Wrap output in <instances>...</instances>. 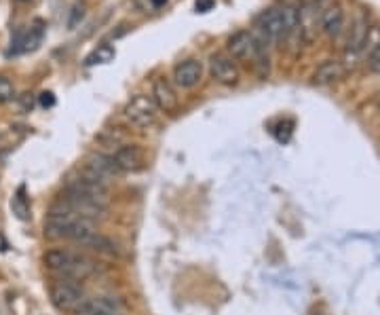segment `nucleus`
Instances as JSON below:
<instances>
[{"label":"nucleus","mask_w":380,"mask_h":315,"mask_svg":"<svg viewBox=\"0 0 380 315\" xmlns=\"http://www.w3.org/2000/svg\"><path fill=\"white\" fill-rule=\"evenodd\" d=\"M81 314H106V315H123V303L116 297H95L87 299L85 305L81 307Z\"/></svg>","instance_id":"dca6fc26"},{"label":"nucleus","mask_w":380,"mask_h":315,"mask_svg":"<svg viewBox=\"0 0 380 315\" xmlns=\"http://www.w3.org/2000/svg\"><path fill=\"white\" fill-rule=\"evenodd\" d=\"M213 4H216L213 0H196V2H194V9H196L199 13H207V11L213 9Z\"/></svg>","instance_id":"a878e982"},{"label":"nucleus","mask_w":380,"mask_h":315,"mask_svg":"<svg viewBox=\"0 0 380 315\" xmlns=\"http://www.w3.org/2000/svg\"><path fill=\"white\" fill-rule=\"evenodd\" d=\"M114 55H116L114 47L108 45V43H101V45H97L94 51L85 57V66H101V64H110V62L114 60Z\"/></svg>","instance_id":"4be33fe9"},{"label":"nucleus","mask_w":380,"mask_h":315,"mask_svg":"<svg viewBox=\"0 0 380 315\" xmlns=\"http://www.w3.org/2000/svg\"><path fill=\"white\" fill-rule=\"evenodd\" d=\"M49 297H51L53 307L57 311H64V314H79L81 307L87 301V297L81 290V286L74 284V282H68V280H62V282L53 284L49 288Z\"/></svg>","instance_id":"20e7f679"},{"label":"nucleus","mask_w":380,"mask_h":315,"mask_svg":"<svg viewBox=\"0 0 380 315\" xmlns=\"http://www.w3.org/2000/svg\"><path fill=\"white\" fill-rule=\"evenodd\" d=\"M83 176L108 184L110 180H114L116 176H121V170H118L116 163L112 161V155H101V153H97V155H91V157L85 161Z\"/></svg>","instance_id":"1a4fd4ad"},{"label":"nucleus","mask_w":380,"mask_h":315,"mask_svg":"<svg viewBox=\"0 0 380 315\" xmlns=\"http://www.w3.org/2000/svg\"><path fill=\"white\" fill-rule=\"evenodd\" d=\"M40 104L45 106H53L55 104V98H53V94L51 92H45V94H40Z\"/></svg>","instance_id":"bb28decb"},{"label":"nucleus","mask_w":380,"mask_h":315,"mask_svg":"<svg viewBox=\"0 0 380 315\" xmlns=\"http://www.w3.org/2000/svg\"><path fill=\"white\" fill-rule=\"evenodd\" d=\"M125 118L138 127V129H148L157 123V114H159V108L152 102L150 96H144V94H138L133 96L123 110Z\"/></svg>","instance_id":"39448f33"},{"label":"nucleus","mask_w":380,"mask_h":315,"mask_svg":"<svg viewBox=\"0 0 380 315\" xmlns=\"http://www.w3.org/2000/svg\"><path fill=\"white\" fill-rule=\"evenodd\" d=\"M155 6H163V4H167V0H150Z\"/></svg>","instance_id":"cd10ccee"},{"label":"nucleus","mask_w":380,"mask_h":315,"mask_svg":"<svg viewBox=\"0 0 380 315\" xmlns=\"http://www.w3.org/2000/svg\"><path fill=\"white\" fill-rule=\"evenodd\" d=\"M43 262L51 273H55L60 280H68V282H81V280H87L101 271V265L95 258L83 254V252L64 250V248L49 250L43 256Z\"/></svg>","instance_id":"f257e3e1"},{"label":"nucleus","mask_w":380,"mask_h":315,"mask_svg":"<svg viewBox=\"0 0 380 315\" xmlns=\"http://www.w3.org/2000/svg\"><path fill=\"white\" fill-rule=\"evenodd\" d=\"M81 245H85V248H89V250H95V252H99V254H108V256H116V254H118L116 243H114L112 239H108V237L99 235V233L89 235V237H87Z\"/></svg>","instance_id":"aec40b11"},{"label":"nucleus","mask_w":380,"mask_h":315,"mask_svg":"<svg viewBox=\"0 0 380 315\" xmlns=\"http://www.w3.org/2000/svg\"><path fill=\"white\" fill-rule=\"evenodd\" d=\"M203 79V64L199 60H184L174 68V83L180 89H192Z\"/></svg>","instance_id":"ddd939ff"},{"label":"nucleus","mask_w":380,"mask_h":315,"mask_svg":"<svg viewBox=\"0 0 380 315\" xmlns=\"http://www.w3.org/2000/svg\"><path fill=\"white\" fill-rule=\"evenodd\" d=\"M97 140L106 146H123V140H125V133L118 129V127H106L101 129V133L97 136Z\"/></svg>","instance_id":"5701e85b"},{"label":"nucleus","mask_w":380,"mask_h":315,"mask_svg":"<svg viewBox=\"0 0 380 315\" xmlns=\"http://www.w3.org/2000/svg\"><path fill=\"white\" fill-rule=\"evenodd\" d=\"M112 161L116 163V167L121 170V174H125V172H140L146 165V155L135 144H123V146H118L114 150Z\"/></svg>","instance_id":"9b49d317"},{"label":"nucleus","mask_w":380,"mask_h":315,"mask_svg":"<svg viewBox=\"0 0 380 315\" xmlns=\"http://www.w3.org/2000/svg\"><path fill=\"white\" fill-rule=\"evenodd\" d=\"M57 201H60L62 206H66L70 211H74L77 216L89 220V222L104 220L106 214H108V208H106V206H99V204H95L91 199H85V197L74 195V193H68V191H64Z\"/></svg>","instance_id":"0eeeda50"},{"label":"nucleus","mask_w":380,"mask_h":315,"mask_svg":"<svg viewBox=\"0 0 380 315\" xmlns=\"http://www.w3.org/2000/svg\"><path fill=\"white\" fill-rule=\"evenodd\" d=\"M209 74H211V79L216 83H220L224 87H233L241 79L237 62L230 55H224V53L211 55V60H209Z\"/></svg>","instance_id":"6e6552de"},{"label":"nucleus","mask_w":380,"mask_h":315,"mask_svg":"<svg viewBox=\"0 0 380 315\" xmlns=\"http://www.w3.org/2000/svg\"><path fill=\"white\" fill-rule=\"evenodd\" d=\"M152 102L157 104L159 110L163 112H176L178 106H180V98H178V92L176 87L167 81V79H157L155 81V87H152Z\"/></svg>","instance_id":"f8f14e48"},{"label":"nucleus","mask_w":380,"mask_h":315,"mask_svg":"<svg viewBox=\"0 0 380 315\" xmlns=\"http://www.w3.org/2000/svg\"><path fill=\"white\" fill-rule=\"evenodd\" d=\"M364 49H368V60H366L368 68L372 72H380V30H376V28L370 30L368 43H366Z\"/></svg>","instance_id":"412c9836"},{"label":"nucleus","mask_w":380,"mask_h":315,"mask_svg":"<svg viewBox=\"0 0 380 315\" xmlns=\"http://www.w3.org/2000/svg\"><path fill=\"white\" fill-rule=\"evenodd\" d=\"M81 315H106V314H81Z\"/></svg>","instance_id":"c85d7f7f"},{"label":"nucleus","mask_w":380,"mask_h":315,"mask_svg":"<svg viewBox=\"0 0 380 315\" xmlns=\"http://www.w3.org/2000/svg\"><path fill=\"white\" fill-rule=\"evenodd\" d=\"M40 40H43V28L30 26V28L17 32V36H15L13 43H11V51H9V55H11V53L17 55V53L34 51V49H38Z\"/></svg>","instance_id":"2eb2a0df"},{"label":"nucleus","mask_w":380,"mask_h":315,"mask_svg":"<svg viewBox=\"0 0 380 315\" xmlns=\"http://www.w3.org/2000/svg\"><path fill=\"white\" fill-rule=\"evenodd\" d=\"M321 30L330 38H336L345 30V13L338 4H334L321 13Z\"/></svg>","instance_id":"a211bd4d"},{"label":"nucleus","mask_w":380,"mask_h":315,"mask_svg":"<svg viewBox=\"0 0 380 315\" xmlns=\"http://www.w3.org/2000/svg\"><path fill=\"white\" fill-rule=\"evenodd\" d=\"M345 72H347V68L342 66V62H338V60H328V62H323V64L315 70L313 81H315L317 85H334V83H338V81L345 77Z\"/></svg>","instance_id":"f3484780"},{"label":"nucleus","mask_w":380,"mask_h":315,"mask_svg":"<svg viewBox=\"0 0 380 315\" xmlns=\"http://www.w3.org/2000/svg\"><path fill=\"white\" fill-rule=\"evenodd\" d=\"M370 26H368V19H357L355 26L351 28V34H349V40H347V55H357L366 43H368V36H370Z\"/></svg>","instance_id":"6ab92c4d"},{"label":"nucleus","mask_w":380,"mask_h":315,"mask_svg":"<svg viewBox=\"0 0 380 315\" xmlns=\"http://www.w3.org/2000/svg\"><path fill=\"white\" fill-rule=\"evenodd\" d=\"M226 51L233 60H254L258 53L256 36L247 30H239L226 40Z\"/></svg>","instance_id":"9d476101"},{"label":"nucleus","mask_w":380,"mask_h":315,"mask_svg":"<svg viewBox=\"0 0 380 315\" xmlns=\"http://www.w3.org/2000/svg\"><path fill=\"white\" fill-rule=\"evenodd\" d=\"M13 98H15V87H13V83H11L6 77L0 74V102H11Z\"/></svg>","instance_id":"b1692460"},{"label":"nucleus","mask_w":380,"mask_h":315,"mask_svg":"<svg viewBox=\"0 0 380 315\" xmlns=\"http://www.w3.org/2000/svg\"><path fill=\"white\" fill-rule=\"evenodd\" d=\"M97 233L95 222H89L81 216H77L74 211H70L66 206H62L60 201L51 208L47 222H45V237L55 239V241H74V243H83L89 235Z\"/></svg>","instance_id":"f03ea898"},{"label":"nucleus","mask_w":380,"mask_h":315,"mask_svg":"<svg viewBox=\"0 0 380 315\" xmlns=\"http://www.w3.org/2000/svg\"><path fill=\"white\" fill-rule=\"evenodd\" d=\"M64 191L74 193V195H81V197H85V199H91V201L99 204V206H106V208H108V204H110V189H108V184L91 180V178H87V176H83V174H81V178L70 180Z\"/></svg>","instance_id":"423d86ee"},{"label":"nucleus","mask_w":380,"mask_h":315,"mask_svg":"<svg viewBox=\"0 0 380 315\" xmlns=\"http://www.w3.org/2000/svg\"><path fill=\"white\" fill-rule=\"evenodd\" d=\"M85 9H87V4L85 2H77L74 4V9H72V15H70V19H68V26L70 28H74L81 19H83V15H85Z\"/></svg>","instance_id":"393cba45"},{"label":"nucleus","mask_w":380,"mask_h":315,"mask_svg":"<svg viewBox=\"0 0 380 315\" xmlns=\"http://www.w3.org/2000/svg\"><path fill=\"white\" fill-rule=\"evenodd\" d=\"M256 30L260 34V38H256L258 45H262L264 40H284L298 32V9L291 4H281L264 11L256 19Z\"/></svg>","instance_id":"7ed1b4c3"},{"label":"nucleus","mask_w":380,"mask_h":315,"mask_svg":"<svg viewBox=\"0 0 380 315\" xmlns=\"http://www.w3.org/2000/svg\"><path fill=\"white\" fill-rule=\"evenodd\" d=\"M317 26H321V13L313 2L302 4V9H298V32L300 36H304V40H313L317 34Z\"/></svg>","instance_id":"4468645a"},{"label":"nucleus","mask_w":380,"mask_h":315,"mask_svg":"<svg viewBox=\"0 0 380 315\" xmlns=\"http://www.w3.org/2000/svg\"><path fill=\"white\" fill-rule=\"evenodd\" d=\"M379 106H380V94H379Z\"/></svg>","instance_id":"c756f323"}]
</instances>
